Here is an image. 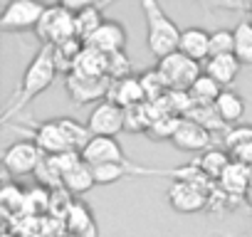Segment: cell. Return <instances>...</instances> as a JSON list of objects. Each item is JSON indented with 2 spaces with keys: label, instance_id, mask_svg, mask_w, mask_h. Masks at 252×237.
<instances>
[{
  "label": "cell",
  "instance_id": "cell-26",
  "mask_svg": "<svg viewBox=\"0 0 252 237\" xmlns=\"http://www.w3.org/2000/svg\"><path fill=\"white\" fill-rule=\"evenodd\" d=\"M232 32H235V57L240 59V64L252 67V20L237 23Z\"/></svg>",
  "mask_w": 252,
  "mask_h": 237
},
{
  "label": "cell",
  "instance_id": "cell-27",
  "mask_svg": "<svg viewBox=\"0 0 252 237\" xmlns=\"http://www.w3.org/2000/svg\"><path fill=\"white\" fill-rule=\"evenodd\" d=\"M178 124H181V116H168V114H163V116H158L156 121L151 124V129H149V139L151 141H171L173 139V134H176V129H178Z\"/></svg>",
  "mask_w": 252,
  "mask_h": 237
},
{
  "label": "cell",
  "instance_id": "cell-5",
  "mask_svg": "<svg viewBox=\"0 0 252 237\" xmlns=\"http://www.w3.org/2000/svg\"><path fill=\"white\" fill-rule=\"evenodd\" d=\"M156 69L161 72V77H163V82L171 91H190V87L203 74L200 62H195V59H190L181 52H173V55L158 59Z\"/></svg>",
  "mask_w": 252,
  "mask_h": 237
},
{
  "label": "cell",
  "instance_id": "cell-18",
  "mask_svg": "<svg viewBox=\"0 0 252 237\" xmlns=\"http://www.w3.org/2000/svg\"><path fill=\"white\" fill-rule=\"evenodd\" d=\"M64 222H67V230L77 237H87V235H94L96 232V222H94V215L89 210V205L84 200H72L64 210Z\"/></svg>",
  "mask_w": 252,
  "mask_h": 237
},
{
  "label": "cell",
  "instance_id": "cell-39",
  "mask_svg": "<svg viewBox=\"0 0 252 237\" xmlns=\"http://www.w3.org/2000/svg\"><path fill=\"white\" fill-rule=\"evenodd\" d=\"M245 3H247V5H250V0H245Z\"/></svg>",
  "mask_w": 252,
  "mask_h": 237
},
{
  "label": "cell",
  "instance_id": "cell-19",
  "mask_svg": "<svg viewBox=\"0 0 252 237\" xmlns=\"http://www.w3.org/2000/svg\"><path fill=\"white\" fill-rule=\"evenodd\" d=\"M156 118H158V114H156V106L151 101L129 106V109H124V131L149 134V129H151V124L156 121Z\"/></svg>",
  "mask_w": 252,
  "mask_h": 237
},
{
  "label": "cell",
  "instance_id": "cell-30",
  "mask_svg": "<svg viewBox=\"0 0 252 237\" xmlns=\"http://www.w3.org/2000/svg\"><path fill=\"white\" fill-rule=\"evenodd\" d=\"M25 198H28V193L20 185H15V183H5L3 190H0V203H3V210L5 212L20 210L25 205Z\"/></svg>",
  "mask_w": 252,
  "mask_h": 237
},
{
  "label": "cell",
  "instance_id": "cell-25",
  "mask_svg": "<svg viewBox=\"0 0 252 237\" xmlns=\"http://www.w3.org/2000/svg\"><path fill=\"white\" fill-rule=\"evenodd\" d=\"M106 18H104V10L101 8H87V10H82V13H77L74 15V30H77V40H82L84 45H87V40L101 28V23H104Z\"/></svg>",
  "mask_w": 252,
  "mask_h": 237
},
{
  "label": "cell",
  "instance_id": "cell-7",
  "mask_svg": "<svg viewBox=\"0 0 252 237\" xmlns=\"http://www.w3.org/2000/svg\"><path fill=\"white\" fill-rule=\"evenodd\" d=\"M45 153L37 148L35 141H15L3 153V166L10 176H32L42 166Z\"/></svg>",
  "mask_w": 252,
  "mask_h": 237
},
{
  "label": "cell",
  "instance_id": "cell-11",
  "mask_svg": "<svg viewBox=\"0 0 252 237\" xmlns=\"http://www.w3.org/2000/svg\"><path fill=\"white\" fill-rule=\"evenodd\" d=\"M171 144L183 153H205L213 144V134L198 121H193V118H181Z\"/></svg>",
  "mask_w": 252,
  "mask_h": 237
},
{
  "label": "cell",
  "instance_id": "cell-31",
  "mask_svg": "<svg viewBox=\"0 0 252 237\" xmlns=\"http://www.w3.org/2000/svg\"><path fill=\"white\" fill-rule=\"evenodd\" d=\"M193 3H198L203 8V13H215V10H230V13H247L250 5L245 3V0H193Z\"/></svg>",
  "mask_w": 252,
  "mask_h": 237
},
{
  "label": "cell",
  "instance_id": "cell-28",
  "mask_svg": "<svg viewBox=\"0 0 252 237\" xmlns=\"http://www.w3.org/2000/svg\"><path fill=\"white\" fill-rule=\"evenodd\" d=\"M222 55H235V32L225 28L210 32V57H222Z\"/></svg>",
  "mask_w": 252,
  "mask_h": 237
},
{
  "label": "cell",
  "instance_id": "cell-14",
  "mask_svg": "<svg viewBox=\"0 0 252 237\" xmlns=\"http://www.w3.org/2000/svg\"><path fill=\"white\" fill-rule=\"evenodd\" d=\"M250 185H252V168L247 163L237 161V158L227 166V171L218 180V188L222 193H227L230 198H235V200H245Z\"/></svg>",
  "mask_w": 252,
  "mask_h": 237
},
{
  "label": "cell",
  "instance_id": "cell-36",
  "mask_svg": "<svg viewBox=\"0 0 252 237\" xmlns=\"http://www.w3.org/2000/svg\"><path fill=\"white\" fill-rule=\"evenodd\" d=\"M245 203H247L250 210H252V185H250V190H247V195H245Z\"/></svg>",
  "mask_w": 252,
  "mask_h": 237
},
{
  "label": "cell",
  "instance_id": "cell-12",
  "mask_svg": "<svg viewBox=\"0 0 252 237\" xmlns=\"http://www.w3.org/2000/svg\"><path fill=\"white\" fill-rule=\"evenodd\" d=\"M82 161L92 168L106 166V163H124L129 161L121 148V144L111 136H92L89 144L82 148Z\"/></svg>",
  "mask_w": 252,
  "mask_h": 237
},
{
  "label": "cell",
  "instance_id": "cell-34",
  "mask_svg": "<svg viewBox=\"0 0 252 237\" xmlns=\"http://www.w3.org/2000/svg\"><path fill=\"white\" fill-rule=\"evenodd\" d=\"M57 5H62L64 10H69V13H82V10H87V8H94V5H99V0H57Z\"/></svg>",
  "mask_w": 252,
  "mask_h": 237
},
{
  "label": "cell",
  "instance_id": "cell-24",
  "mask_svg": "<svg viewBox=\"0 0 252 237\" xmlns=\"http://www.w3.org/2000/svg\"><path fill=\"white\" fill-rule=\"evenodd\" d=\"M220 91H222V87L203 72V74H200V79L190 87L188 96H190L193 106H215V101H218Z\"/></svg>",
  "mask_w": 252,
  "mask_h": 237
},
{
  "label": "cell",
  "instance_id": "cell-22",
  "mask_svg": "<svg viewBox=\"0 0 252 237\" xmlns=\"http://www.w3.org/2000/svg\"><path fill=\"white\" fill-rule=\"evenodd\" d=\"M230 163H232V158H230L227 151H222V148H208V151L195 161L198 171H200L208 180H213V183L220 180V176L227 171Z\"/></svg>",
  "mask_w": 252,
  "mask_h": 237
},
{
  "label": "cell",
  "instance_id": "cell-32",
  "mask_svg": "<svg viewBox=\"0 0 252 237\" xmlns=\"http://www.w3.org/2000/svg\"><path fill=\"white\" fill-rule=\"evenodd\" d=\"M106 77H109L111 82H119V79L131 77V59L126 57V52L109 55V69H106Z\"/></svg>",
  "mask_w": 252,
  "mask_h": 237
},
{
  "label": "cell",
  "instance_id": "cell-35",
  "mask_svg": "<svg viewBox=\"0 0 252 237\" xmlns=\"http://www.w3.org/2000/svg\"><path fill=\"white\" fill-rule=\"evenodd\" d=\"M111 3H114V0H99V5H96V8H101V10H106V8H109Z\"/></svg>",
  "mask_w": 252,
  "mask_h": 237
},
{
  "label": "cell",
  "instance_id": "cell-13",
  "mask_svg": "<svg viewBox=\"0 0 252 237\" xmlns=\"http://www.w3.org/2000/svg\"><path fill=\"white\" fill-rule=\"evenodd\" d=\"M89 47L104 52V55H116V52H124L126 50V28L119 23V20H111L106 18L101 23V28L87 40Z\"/></svg>",
  "mask_w": 252,
  "mask_h": 237
},
{
  "label": "cell",
  "instance_id": "cell-16",
  "mask_svg": "<svg viewBox=\"0 0 252 237\" xmlns=\"http://www.w3.org/2000/svg\"><path fill=\"white\" fill-rule=\"evenodd\" d=\"M109 99H111L114 104H119L121 109H129V106L144 104V101H146V91H144L141 77H134V74H131V77H126V79L111 82Z\"/></svg>",
  "mask_w": 252,
  "mask_h": 237
},
{
  "label": "cell",
  "instance_id": "cell-4",
  "mask_svg": "<svg viewBox=\"0 0 252 237\" xmlns=\"http://www.w3.org/2000/svg\"><path fill=\"white\" fill-rule=\"evenodd\" d=\"M35 35L37 40H42V45H52V47H60L69 40L77 37V30H74V13L64 10L62 5H47L40 25L35 28Z\"/></svg>",
  "mask_w": 252,
  "mask_h": 237
},
{
  "label": "cell",
  "instance_id": "cell-2",
  "mask_svg": "<svg viewBox=\"0 0 252 237\" xmlns=\"http://www.w3.org/2000/svg\"><path fill=\"white\" fill-rule=\"evenodd\" d=\"M144 20H146V45L149 52L156 59H163L173 52H178L181 45V32L178 25L166 15V10L161 8L158 0H139Z\"/></svg>",
  "mask_w": 252,
  "mask_h": 237
},
{
  "label": "cell",
  "instance_id": "cell-23",
  "mask_svg": "<svg viewBox=\"0 0 252 237\" xmlns=\"http://www.w3.org/2000/svg\"><path fill=\"white\" fill-rule=\"evenodd\" d=\"M94 185H96L94 171H92V166H87L84 161H82L79 166H74L69 173L62 176V188H64L69 195H84V193H89Z\"/></svg>",
  "mask_w": 252,
  "mask_h": 237
},
{
  "label": "cell",
  "instance_id": "cell-15",
  "mask_svg": "<svg viewBox=\"0 0 252 237\" xmlns=\"http://www.w3.org/2000/svg\"><path fill=\"white\" fill-rule=\"evenodd\" d=\"M178 52L195 59V62H208L210 59V32L203 30V28H186L181 32V45H178Z\"/></svg>",
  "mask_w": 252,
  "mask_h": 237
},
{
  "label": "cell",
  "instance_id": "cell-8",
  "mask_svg": "<svg viewBox=\"0 0 252 237\" xmlns=\"http://www.w3.org/2000/svg\"><path fill=\"white\" fill-rule=\"evenodd\" d=\"M64 89L72 99V104H92V101H104L109 99L111 79L109 77H82V74H67L64 77Z\"/></svg>",
  "mask_w": 252,
  "mask_h": 237
},
{
  "label": "cell",
  "instance_id": "cell-3",
  "mask_svg": "<svg viewBox=\"0 0 252 237\" xmlns=\"http://www.w3.org/2000/svg\"><path fill=\"white\" fill-rule=\"evenodd\" d=\"M213 180H208L200 171L198 176L193 178H176L168 190H166V198H168V205L181 212V215H195L200 210H205L210 205V193H213Z\"/></svg>",
  "mask_w": 252,
  "mask_h": 237
},
{
  "label": "cell",
  "instance_id": "cell-33",
  "mask_svg": "<svg viewBox=\"0 0 252 237\" xmlns=\"http://www.w3.org/2000/svg\"><path fill=\"white\" fill-rule=\"evenodd\" d=\"M250 144H252V126H237V129L225 131V146L230 151H235V156L242 148H247Z\"/></svg>",
  "mask_w": 252,
  "mask_h": 237
},
{
  "label": "cell",
  "instance_id": "cell-9",
  "mask_svg": "<svg viewBox=\"0 0 252 237\" xmlns=\"http://www.w3.org/2000/svg\"><path fill=\"white\" fill-rule=\"evenodd\" d=\"M30 139L37 144V148L45 153V156H60V153H67V151H74L72 148V141L57 118H50V121H42L37 124L32 131H30Z\"/></svg>",
  "mask_w": 252,
  "mask_h": 237
},
{
  "label": "cell",
  "instance_id": "cell-17",
  "mask_svg": "<svg viewBox=\"0 0 252 237\" xmlns=\"http://www.w3.org/2000/svg\"><path fill=\"white\" fill-rule=\"evenodd\" d=\"M240 59L235 55H222V57H210L205 64H203V72L215 79L222 89H230L235 82H237V74H240Z\"/></svg>",
  "mask_w": 252,
  "mask_h": 237
},
{
  "label": "cell",
  "instance_id": "cell-38",
  "mask_svg": "<svg viewBox=\"0 0 252 237\" xmlns=\"http://www.w3.org/2000/svg\"><path fill=\"white\" fill-rule=\"evenodd\" d=\"M3 237H13V235H3Z\"/></svg>",
  "mask_w": 252,
  "mask_h": 237
},
{
  "label": "cell",
  "instance_id": "cell-10",
  "mask_svg": "<svg viewBox=\"0 0 252 237\" xmlns=\"http://www.w3.org/2000/svg\"><path fill=\"white\" fill-rule=\"evenodd\" d=\"M87 126H89L92 136H111L114 139L119 131H124V109L119 104H114L111 99H104L89 114Z\"/></svg>",
  "mask_w": 252,
  "mask_h": 237
},
{
  "label": "cell",
  "instance_id": "cell-21",
  "mask_svg": "<svg viewBox=\"0 0 252 237\" xmlns=\"http://www.w3.org/2000/svg\"><path fill=\"white\" fill-rule=\"evenodd\" d=\"M215 111L227 126H232V124L240 126V118L245 116V99L232 89H222L218 101H215Z\"/></svg>",
  "mask_w": 252,
  "mask_h": 237
},
{
  "label": "cell",
  "instance_id": "cell-40",
  "mask_svg": "<svg viewBox=\"0 0 252 237\" xmlns=\"http://www.w3.org/2000/svg\"><path fill=\"white\" fill-rule=\"evenodd\" d=\"M250 237H252V232H250Z\"/></svg>",
  "mask_w": 252,
  "mask_h": 237
},
{
  "label": "cell",
  "instance_id": "cell-37",
  "mask_svg": "<svg viewBox=\"0 0 252 237\" xmlns=\"http://www.w3.org/2000/svg\"><path fill=\"white\" fill-rule=\"evenodd\" d=\"M250 13H252V0H250Z\"/></svg>",
  "mask_w": 252,
  "mask_h": 237
},
{
  "label": "cell",
  "instance_id": "cell-6",
  "mask_svg": "<svg viewBox=\"0 0 252 237\" xmlns=\"http://www.w3.org/2000/svg\"><path fill=\"white\" fill-rule=\"evenodd\" d=\"M47 5L42 0H8L3 15H0V30L3 32H28L40 25Z\"/></svg>",
  "mask_w": 252,
  "mask_h": 237
},
{
  "label": "cell",
  "instance_id": "cell-20",
  "mask_svg": "<svg viewBox=\"0 0 252 237\" xmlns=\"http://www.w3.org/2000/svg\"><path fill=\"white\" fill-rule=\"evenodd\" d=\"M106 69H109V55L84 45L77 62H74V74H82V77H106Z\"/></svg>",
  "mask_w": 252,
  "mask_h": 237
},
{
  "label": "cell",
  "instance_id": "cell-29",
  "mask_svg": "<svg viewBox=\"0 0 252 237\" xmlns=\"http://www.w3.org/2000/svg\"><path fill=\"white\" fill-rule=\"evenodd\" d=\"M141 84H144V91H146V101H158L166 91H171V89L166 87V82H163V77H161V72H158L156 67L141 74Z\"/></svg>",
  "mask_w": 252,
  "mask_h": 237
},
{
  "label": "cell",
  "instance_id": "cell-1",
  "mask_svg": "<svg viewBox=\"0 0 252 237\" xmlns=\"http://www.w3.org/2000/svg\"><path fill=\"white\" fill-rule=\"evenodd\" d=\"M57 77V62H55V47L52 45H42L35 57L30 59V64L25 67V74L20 77L15 91L8 96L5 109H3V121L10 124L13 116H18L35 96H40L42 91H47L52 87Z\"/></svg>",
  "mask_w": 252,
  "mask_h": 237
}]
</instances>
